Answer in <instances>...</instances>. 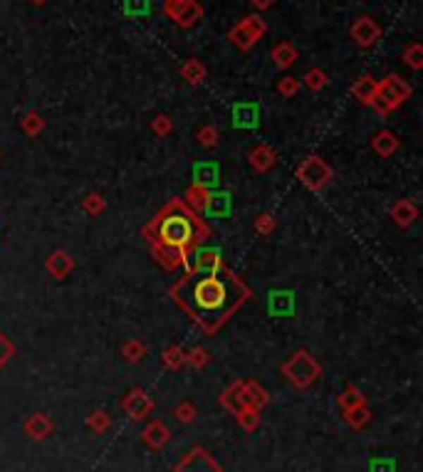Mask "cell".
I'll use <instances>...</instances> for the list:
<instances>
[{
    "instance_id": "obj_1",
    "label": "cell",
    "mask_w": 423,
    "mask_h": 472,
    "mask_svg": "<svg viewBox=\"0 0 423 472\" xmlns=\"http://www.w3.org/2000/svg\"><path fill=\"white\" fill-rule=\"evenodd\" d=\"M171 297L203 332L216 337L223 324L250 299L252 292L226 267L216 275L186 270V275L178 277L171 287Z\"/></svg>"
},
{
    "instance_id": "obj_2",
    "label": "cell",
    "mask_w": 423,
    "mask_h": 472,
    "mask_svg": "<svg viewBox=\"0 0 423 472\" xmlns=\"http://www.w3.org/2000/svg\"><path fill=\"white\" fill-rule=\"evenodd\" d=\"M141 232L152 245L157 262L166 267L168 272L178 270V267L188 270L193 250L213 235L211 225L203 218H198V213L191 211L183 203V198H173L171 203H166L141 228Z\"/></svg>"
},
{
    "instance_id": "obj_3",
    "label": "cell",
    "mask_w": 423,
    "mask_h": 472,
    "mask_svg": "<svg viewBox=\"0 0 423 472\" xmlns=\"http://www.w3.org/2000/svg\"><path fill=\"white\" fill-rule=\"evenodd\" d=\"M413 94V87L408 85L403 77H398L396 72L386 75L384 80H376V99L372 101V109L379 116H388L391 111L401 109Z\"/></svg>"
},
{
    "instance_id": "obj_4",
    "label": "cell",
    "mask_w": 423,
    "mask_h": 472,
    "mask_svg": "<svg viewBox=\"0 0 423 472\" xmlns=\"http://www.w3.org/2000/svg\"><path fill=\"white\" fill-rule=\"evenodd\" d=\"M280 371H282V376L298 388V391H305V388L314 386V383L319 381V376H322V364H319L309 352L300 349V352H295L288 361L282 364Z\"/></svg>"
},
{
    "instance_id": "obj_5",
    "label": "cell",
    "mask_w": 423,
    "mask_h": 472,
    "mask_svg": "<svg viewBox=\"0 0 423 472\" xmlns=\"http://www.w3.org/2000/svg\"><path fill=\"white\" fill-rule=\"evenodd\" d=\"M295 178H298V181L302 183L305 188H309L312 193H322L324 188L332 183L334 171H332V166L324 161L322 156L312 154L298 166V171H295Z\"/></svg>"
},
{
    "instance_id": "obj_6",
    "label": "cell",
    "mask_w": 423,
    "mask_h": 472,
    "mask_svg": "<svg viewBox=\"0 0 423 472\" xmlns=\"http://www.w3.org/2000/svg\"><path fill=\"white\" fill-rule=\"evenodd\" d=\"M161 11L181 30L196 27L206 15V8L201 6V0H164Z\"/></svg>"
},
{
    "instance_id": "obj_7",
    "label": "cell",
    "mask_w": 423,
    "mask_h": 472,
    "mask_svg": "<svg viewBox=\"0 0 423 472\" xmlns=\"http://www.w3.org/2000/svg\"><path fill=\"white\" fill-rule=\"evenodd\" d=\"M173 472H223V467L218 465V460L206 450V447L196 445L176 462Z\"/></svg>"
},
{
    "instance_id": "obj_8",
    "label": "cell",
    "mask_w": 423,
    "mask_h": 472,
    "mask_svg": "<svg viewBox=\"0 0 423 472\" xmlns=\"http://www.w3.org/2000/svg\"><path fill=\"white\" fill-rule=\"evenodd\" d=\"M349 37L357 47L362 50H372L379 40H381V27L372 15H359L354 18V23L349 25Z\"/></svg>"
},
{
    "instance_id": "obj_9",
    "label": "cell",
    "mask_w": 423,
    "mask_h": 472,
    "mask_svg": "<svg viewBox=\"0 0 423 472\" xmlns=\"http://www.w3.org/2000/svg\"><path fill=\"white\" fill-rule=\"evenodd\" d=\"M121 411H124L131 421H144V418L154 413V398L149 396L144 388H131V391L121 398Z\"/></svg>"
},
{
    "instance_id": "obj_10",
    "label": "cell",
    "mask_w": 423,
    "mask_h": 472,
    "mask_svg": "<svg viewBox=\"0 0 423 472\" xmlns=\"http://www.w3.org/2000/svg\"><path fill=\"white\" fill-rule=\"evenodd\" d=\"M75 267H77L75 257H72L67 250H55L45 260V270L52 280H65V277H70L72 272H75Z\"/></svg>"
},
{
    "instance_id": "obj_11",
    "label": "cell",
    "mask_w": 423,
    "mask_h": 472,
    "mask_svg": "<svg viewBox=\"0 0 423 472\" xmlns=\"http://www.w3.org/2000/svg\"><path fill=\"white\" fill-rule=\"evenodd\" d=\"M247 163L252 166V171L267 173L277 166V151L272 149L270 144H257L252 146L250 154H247Z\"/></svg>"
},
{
    "instance_id": "obj_12",
    "label": "cell",
    "mask_w": 423,
    "mask_h": 472,
    "mask_svg": "<svg viewBox=\"0 0 423 472\" xmlns=\"http://www.w3.org/2000/svg\"><path fill=\"white\" fill-rule=\"evenodd\" d=\"M191 260H193V265H188V270L191 272H208V275H216V272L226 270V262H223L221 252L213 250V247L198 250Z\"/></svg>"
},
{
    "instance_id": "obj_13",
    "label": "cell",
    "mask_w": 423,
    "mask_h": 472,
    "mask_svg": "<svg viewBox=\"0 0 423 472\" xmlns=\"http://www.w3.org/2000/svg\"><path fill=\"white\" fill-rule=\"evenodd\" d=\"M388 216H391L393 225L401 228V230H408L418 221V206L411 198H398L391 206V211H388Z\"/></svg>"
},
{
    "instance_id": "obj_14",
    "label": "cell",
    "mask_w": 423,
    "mask_h": 472,
    "mask_svg": "<svg viewBox=\"0 0 423 472\" xmlns=\"http://www.w3.org/2000/svg\"><path fill=\"white\" fill-rule=\"evenodd\" d=\"M23 430H25L27 437L40 442L55 433V421H52L50 416H45V413H32V416L23 423Z\"/></svg>"
},
{
    "instance_id": "obj_15",
    "label": "cell",
    "mask_w": 423,
    "mask_h": 472,
    "mask_svg": "<svg viewBox=\"0 0 423 472\" xmlns=\"http://www.w3.org/2000/svg\"><path fill=\"white\" fill-rule=\"evenodd\" d=\"M141 440L147 442L152 450H161V447H166L168 440H171V428L164 421H152L141 430Z\"/></svg>"
},
{
    "instance_id": "obj_16",
    "label": "cell",
    "mask_w": 423,
    "mask_h": 472,
    "mask_svg": "<svg viewBox=\"0 0 423 472\" xmlns=\"http://www.w3.org/2000/svg\"><path fill=\"white\" fill-rule=\"evenodd\" d=\"M221 406L226 408V411H231L233 416L235 413H240L243 408H247L250 403H247V398H245V388H243V378H238V381H233L231 386L226 388V391L221 393Z\"/></svg>"
},
{
    "instance_id": "obj_17",
    "label": "cell",
    "mask_w": 423,
    "mask_h": 472,
    "mask_svg": "<svg viewBox=\"0 0 423 472\" xmlns=\"http://www.w3.org/2000/svg\"><path fill=\"white\" fill-rule=\"evenodd\" d=\"M260 124V109L252 101H240L233 106V126L235 129H257Z\"/></svg>"
},
{
    "instance_id": "obj_18",
    "label": "cell",
    "mask_w": 423,
    "mask_h": 472,
    "mask_svg": "<svg viewBox=\"0 0 423 472\" xmlns=\"http://www.w3.org/2000/svg\"><path fill=\"white\" fill-rule=\"evenodd\" d=\"M398 149H401V139H398L393 131L381 129L372 136V151L376 156H381V159H391Z\"/></svg>"
},
{
    "instance_id": "obj_19",
    "label": "cell",
    "mask_w": 423,
    "mask_h": 472,
    "mask_svg": "<svg viewBox=\"0 0 423 472\" xmlns=\"http://www.w3.org/2000/svg\"><path fill=\"white\" fill-rule=\"evenodd\" d=\"M298 57H300L298 47H295L293 42H288V40L277 42V45L270 50V60H272V65H275L277 70H282V72L290 70V67H295Z\"/></svg>"
},
{
    "instance_id": "obj_20",
    "label": "cell",
    "mask_w": 423,
    "mask_h": 472,
    "mask_svg": "<svg viewBox=\"0 0 423 472\" xmlns=\"http://www.w3.org/2000/svg\"><path fill=\"white\" fill-rule=\"evenodd\" d=\"M267 306H270V314H275V317H290L295 311V294L290 290L270 292Z\"/></svg>"
},
{
    "instance_id": "obj_21",
    "label": "cell",
    "mask_w": 423,
    "mask_h": 472,
    "mask_svg": "<svg viewBox=\"0 0 423 472\" xmlns=\"http://www.w3.org/2000/svg\"><path fill=\"white\" fill-rule=\"evenodd\" d=\"M178 75H181V80L186 82V85L198 87V85H203V82H206L208 67L203 65V62L198 60V57H188V60L183 62L181 67H178Z\"/></svg>"
},
{
    "instance_id": "obj_22",
    "label": "cell",
    "mask_w": 423,
    "mask_h": 472,
    "mask_svg": "<svg viewBox=\"0 0 423 472\" xmlns=\"http://www.w3.org/2000/svg\"><path fill=\"white\" fill-rule=\"evenodd\" d=\"M352 97L364 106H372V101L376 99V80L372 75H362L352 85Z\"/></svg>"
},
{
    "instance_id": "obj_23",
    "label": "cell",
    "mask_w": 423,
    "mask_h": 472,
    "mask_svg": "<svg viewBox=\"0 0 423 472\" xmlns=\"http://www.w3.org/2000/svg\"><path fill=\"white\" fill-rule=\"evenodd\" d=\"M243 388H245L247 403H250L252 408H257V411H262V408L270 403V393H267L257 381H252V378H245V381H243Z\"/></svg>"
},
{
    "instance_id": "obj_24",
    "label": "cell",
    "mask_w": 423,
    "mask_h": 472,
    "mask_svg": "<svg viewBox=\"0 0 423 472\" xmlns=\"http://www.w3.org/2000/svg\"><path fill=\"white\" fill-rule=\"evenodd\" d=\"M208 196H211V188L201 186V183H191V186L186 188V196H183V203H186L191 211H203L206 208V201Z\"/></svg>"
},
{
    "instance_id": "obj_25",
    "label": "cell",
    "mask_w": 423,
    "mask_h": 472,
    "mask_svg": "<svg viewBox=\"0 0 423 472\" xmlns=\"http://www.w3.org/2000/svg\"><path fill=\"white\" fill-rule=\"evenodd\" d=\"M20 131L25 136H30V139L40 136L42 131H45V119H42L40 111H35V109L25 111V114L20 116Z\"/></svg>"
},
{
    "instance_id": "obj_26",
    "label": "cell",
    "mask_w": 423,
    "mask_h": 472,
    "mask_svg": "<svg viewBox=\"0 0 423 472\" xmlns=\"http://www.w3.org/2000/svg\"><path fill=\"white\" fill-rule=\"evenodd\" d=\"M203 211L211 218H226L228 213H231V196H228V193H211Z\"/></svg>"
},
{
    "instance_id": "obj_27",
    "label": "cell",
    "mask_w": 423,
    "mask_h": 472,
    "mask_svg": "<svg viewBox=\"0 0 423 472\" xmlns=\"http://www.w3.org/2000/svg\"><path fill=\"white\" fill-rule=\"evenodd\" d=\"M228 40H231V45L235 47V50H240V52H250L252 47L257 45V40L245 30V27L240 25V23L231 27V32H228Z\"/></svg>"
},
{
    "instance_id": "obj_28",
    "label": "cell",
    "mask_w": 423,
    "mask_h": 472,
    "mask_svg": "<svg viewBox=\"0 0 423 472\" xmlns=\"http://www.w3.org/2000/svg\"><path fill=\"white\" fill-rule=\"evenodd\" d=\"M147 356H149V347L141 342V339H129V342H124V347H121V359H124L126 364H139Z\"/></svg>"
},
{
    "instance_id": "obj_29",
    "label": "cell",
    "mask_w": 423,
    "mask_h": 472,
    "mask_svg": "<svg viewBox=\"0 0 423 472\" xmlns=\"http://www.w3.org/2000/svg\"><path fill=\"white\" fill-rule=\"evenodd\" d=\"M344 421H347L354 430H364V428L372 423V411H369L367 403H362V406H354L349 408V411H344Z\"/></svg>"
},
{
    "instance_id": "obj_30",
    "label": "cell",
    "mask_w": 423,
    "mask_h": 472,
    "mask_svg": "<svg viewBox=\"0 0 423 472\" xmlns=\"http://www.w3.org/2000/svg\"><path fill=\"white\" fill-rule=\"evenodd\" d=\"M161 364L171 371H178V368L186 366V349L173 344V347H166L161 352Z\"/></svg>"
},
{
    "instance_id": "obj_31",
    "label": "cell",
    "mask_w": 423,
    "mask_h": 472,
    "mask_svg": "<svg viewBox=\"0 0 423 472\" xmlns=\"http://www.w3.org/2000/svg\"><path fill=\"white\" fill-rule=\"evenodd\" d=\"M193 183H201V186L211 188L218 183V166L216 163H196L193 168Z\"/></svg>"
},
{
    "instance_id": "obj_32",
    "label": "cell",
    "mask_w": 423,
    "mask_h": 472,
    "mask_svg": "<svg viewBox=\"0 0 423 472\" xmlns=\"http://www.w3.org/2000/svg\"><path fill=\"white\" fill-rule=\"evenodd\" d=\"M401 60L406 62L413 72L423 70V45L421 42H408V45L401 50Z\"/></svg>"
},
{
    "instance_id": "obj_33",
    "label": "cell",
    "mask_w": 423,
    "mask_h": 472,
    "mask_svg": "<svg viewBox=\"0 0 423 472\" xmlns=\"http://www.w3.org/2000/svg\"><path fill=\"white\" fill-rule=\"evenodd\" d=\"M240 25L245 27L247 32H250L252 37H255L257 42L262 40V37L267 35V23H265V18L260 15V13H252V15H245L240 20Z\"/></svg>"
},
{
    "instance_id": "obj_34",
    "label": "cell",
    "mask_w": 423,
    "mask_h": 472,
    "mask_svg": "<svg viewBox=\"0 0 423 472\" xmlns=\"http://www.w3.org/2000/svg\"><path fill=\"white\" fill-rule=\"evenodd\" d=\"M82 211H85L87 216H92V218H99L102 213L106 211V198L102 196V193H97V191H90L85 196V201H82Z\"/></svg>"
},
{
    "instance_id": "obj_35",
    "label": "cell",
    "mask_w": 423,
    "mask_h": 472,
    "mask_svg": "<svg viewBox=\"0 0 423 472\" xmlns=\"http://www.w3.org/2000/svg\"><path fill=\"white\" fill-rule=\"evenodd\" d=\"M173 418H176L181 426H191V423H196L198 418V408L193 401H188V398H183V401H178V406L173 408Z\"/></svg>"
},
{
    "instance_id": "obj_36",
    "label": "cell",
    "mask_w": 423,
    "mask_h": 472,
    "mask_svg": "<svg viewBox=\"0 0 423 472\" xmlns=\"http://www.w3.org/2000/svg\"><path fill=\"white\" fill-rule=\"evenodd\" d=\"M235 421L245 433H255L257 428H260V411L247 406V408H243L240 413H235Z\"/></svg>"
},
{
    "instance_id": "obj_37",
    "label": "cell",
    "mask_w": 423,
    "mask_h": 472,
    "mask_svg": "<svg viewBox=\"0 0 423 472\" xmlns=\"http://www.w3.org/2000/svg\"><path fill=\"white\" fill-rule=\"evenodd\" d=\"M305 87L307 89H312V92H322L324 87L329 85V77H327V72L322 70V67H309L307 72H305Z\"/></svg>"
},
{
    "instance_id": "obj_38",
    "label": "cell",
    "mask_w": 423,
    "mask_h": 472,
    "mask_svg": "<svg viewBox=\"0 0 423 472\" xmlns=\"http://www.w3.org/2000/svg\"><path fill=\"white\" fill-rule=\"evenodd\" d=\"M111 426V418L106 411H102V408H97V411H92L90 416H87V428H90L92 433H97V435H102V433H106Z\"/></svg>"
},
{
    "instance_id": "obj_39",
    "label": "cell",
    "mask_w": 423,
    "mask_h": 472,
    "mask_svg": "<svg viewBox=\"0 0 423 472\" xmlns=\"http://www.w3.org/2000/svg\"><path fill=\"white\" fill-rule=\"evenodd\" d=\"M337 401H339V408H342V411H349V408L362 406V403H367V398H364V393L359 391L357 386H347L342 393H339Z\"/></svg>"
},
{
    "instance_id": "obj_40",
    "label": "cell",
    "mask_w": 423,
    "mask_h": 472,
    "mask_svg": "<svg viewBox=\"0 0 423 472\" xmlns=\"http://www.w3.org/2000/svg\"><path fill=\"white\" fill-rule=\"evenodd\" d=\"M196 141L203 146V149H216L218 141H221V134H218V129L213 124H206L196 131Z\"/></svg>"
},
{
    "instance_id": "obj_41",
    "label": "cell",
    "mask_w": 423,
    "mask_h": 472,
    "mask_svg": "<svg viewBox=\"0 0 423 472\" xmlns=\"http://www.w3.org/2000/svg\"><path fill=\"white\" fill-rule=\"evenodd\" d=\"M186 364H191L193 368H206L211 364V352L203 347H193L186 352Z\"/></svg>"
},
{
    "instance_id": "obj_42",
    "label": "cell",
    "mask_w": 423,
    "mask_h": 472,
    "mask_svg": "<svg viewBox=\"0 0 423 472\" xmlns=\"http://www.w3.org/2000/svg\"><path fill=\"white\" fill-rule=\"evenodd\" d=\"M152 131L159 139H166V136L173 134V119L168 114H157L152 119Z\"/></svg>"
},
{
    "instance_id": "obj_43",
    "label": "cell",
    "mask_w": 423,
    "mask_h": 472,
    "mask_svg": "<svg viewBox=\"0 0 423 472\" xmlns=\"http://www.w3.org/2000/svg\"><path fill=\"white\" fill-rule=\"evenodd\" d=\"M124 13L131 18H147L152 13V0H124Z\"/></svg>"
},
{
    "instance_id": "obj_44",
    "label": "cell",
    "mask_w": 423,
    "mask_h": 472,
    "mask_svg": "<svg viewBox=\"0 0 423 472\" xmlns=\"http://www.w3.org/2000/svg\"><path fill=\"white\" fill-rule=\"evenodd\" d=\"M300 87H302V82L298 80V77H282L280 82H277V94L285 97V99H293L295 94L300 92Z\"/></svg>"
},
{
    "instance_id": "obj_45",
    "label": "cell",
    "mask_w": 423,
    "mask_h": 472,
    "mask_svg": "<svg viewBox=\"0 0 423 472\" xmlns=\"http://www.w3.org/2000/svg\"><path fill=\"white\" fill-rule=\"evenodd\" d=\"M275 228H277V221H275V216H272V213H260V216L255 218V232H257V235H262V237L272 235V232H275Z\"/></svg>"
},
{
    "instance_id": "obj_46",
    "label": "cell",
    "mask_w": 423,
    "mask_h": 472,
    "mask_svg": "<svg viewBox=\"0 0 423 472\" xmlns=\"http://www.w3.org/2000/svg\"><path fill=\"white\" fill-rule=\"evenodd\" d=\"M13 356H16V344H13L6 334L0 332V368L6 366Z\"/></svg>"
},
{
    "instance_id": "obj_47",
    "label": "cell",
    "mask_w": 423,
    "mask_h": 472,
    "mask_svg": "<svg viewBox=\"0 0 423 472\" xmlns=\"http://www.w3.org/2000/svg\"><path fill=\"white\" fill-rule=\"evenodd\" d=\"M277 0H250V6L255 8L257 13H265V11H270L272 6H275Z\"/></svg>"
},
{
    "instance_id": "obj_48",
    "label": "cell",
    "mask_w": 423,
    "mask_h": 472,
    "mask_svg": "<svg viewBox=\"0 0 423 472\" xmlns=\"http://www.w3.org/2000/svg\"><path fill=\"white\" fill-rule=\"evenodd\" d=\"M372 472H393V465H391V460H374L372 462Z\"/></svg>"
},
{
    "instance_id": "obj_49",
    "label": "cell",
    "mask_w": 423,
    "mask_h": 472,
    "mask_svg": "<svg viewBox=\"0 0 423 472\" xmlns=\"http://www.w3.org/2000/svg\"><path fill=\"white\" fill-rule=\"evenodd\" d=\"M27 3H32V6H35V8H42V6H47L50 0H27Z\"/></svg>"
}]
</instances>
